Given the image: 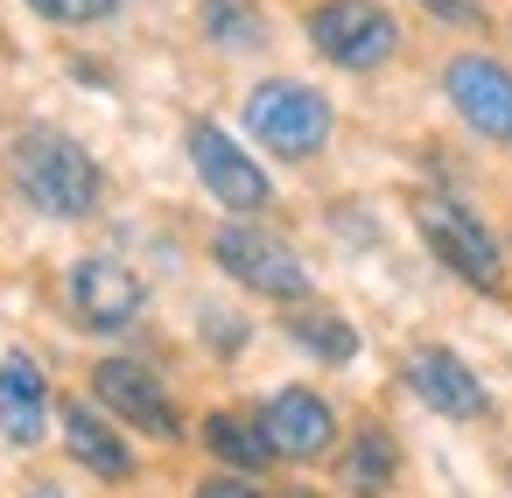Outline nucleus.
<instances>
[{
    "label": "nucleus",
    "mask_w": 512,
    "mask_h": 498,
    "mask_svg": "<svg viewBox=\"0 0 512 498\" xmlns=\"http://www.w3.org/2000/svg\"><path fill=\"white\" fill-rule=\"evenodd\" d=\"M414 225H421L428 253H435L449 274H463L470 288H498V281H505V253H498V239H491L456 197H421V204H414Z\"/></svg>",
    "instance_id": "3"
},
{
    "label": "nucleus",
    "mask_w": 512,
    "mask_h": 498,
    "mask_svg": "<svg viewBox=\"0 0 512 498\" xmlns=\"http://www.w3.org/2000/svg\"><path fill=\"white\" fill-rule=\"evenodd\" d=\"M197 498H260V491H253L246 477H204V484H197Z\"/></svg>",
    "instance_id": "20"
},
{
    "label": "nucleus",
    "mask_w": 512,
    "mask_h": 498,
    "mask_svg": "<svg viewBox=\"0 0 512 498\" xmlns=\"http://www.w3.org/2000/svg\"><path fill=\"white\" fill-rule=\"evenodd\" d=\"M190 162H197V176H204V190L225 204V211H267L274 204V183H267V169L225 134V127H211V120H197L190 127Z\"/></svg>",
    "instance_id": "6"
},
{
    "label": "nucleus",
    "mask_w": 512,
    "mask_h": 498,
    "mask_svg": "<svg viewBox=\"0 0 512 498\" xmlns=\"http://www.w3.org/2000/svg\"><path fill=\"white\" fill-rule=\"evenodd\" d=\"M92 393L120 414V421H134L141 435H155V442H176L183 435V421H176V400H169V386L141 365V358H106L99 372H92Z\"/></svg>",
    "instance_id": "8"
},
{
    "label": "nucleus",
    "mask_w": 512,
    "mask_h": 498,
    "mask_svg": "<svg viewBox=\"0 0 512 498\" xmlns=\"http://www.w3.org/2000/svg\"><path fill=\"white\" fill-rule=\"evenodd\" d=\"M442 92H449V106L484 134V141H498V148H512V71L498 64V57H449L442 64Z\"/></svg>",
    "instance_id": "7"
},
{
    "label": "nucleus",
    "mask_w": 512,
    "mask_h": 498,
    "mask_svg": "<svg viewBox=\"0 0 512 498\" xmlns=\"http://www.w3.org/2000/svg\"><path fill=\"white\" fill-rule=\"evenodd\" d=\"M309 43L344 71H372V64H386L400 50V22L379 8V0H323L309 15Z\"/></svg>",
    "instance_id": "4"
},
{
    "label": "nucleus",
    "mask_w": 512,
    "mask_h": 498,
    "mask_svg": "<svg viewBox=\"0 0 512 498\" xmlns=\"http://www.w3.org/2000/svg\"><path fill=\"white\" fill-rule=\"evenodd\" d=\"M260 428H267L274 456H323V449L337 442V414H330V400H316L309 386H281V393L267 400Z\"/></svg>",
    "instance_id": "10"
},
{
    "label": "nucleus",
    "mask_w": 512,
    "mask_h": 498,
    "mask_svg": "<svg viewBox=\"0 0 512 498\" xmlns=\"http://www.w3.org/2000/svg\"><path fill=\"white\" fill-rule=\"evenodd\" d=\"M15 190L36 204V211H50V218H92L99 211V190H106V176H99V162L71 141V134H57V127H29L22 141H15Z\"/></svg>",
    "instance_id": "1"
},
{
    "label": "nucleus",
    "mask_w": 512,
    "mask_h": 498,
    "mask_svg": "<svg viewBox=\"0 0 512 498\" xmlns=\"http://www.w3.org/2000/svg\"><path fill=\"white\" fill-rule=\"evenodd\" d=\"M57 421H64V442H71V456L92 470V477H106V484H127L134 477V449L92 414V400H64L57 407Z\"/></svg>",
    "instance_id": "13"
},
{
    "label": "nucleus",
    "mask_w": 512,
    "mask_h": 498,
    "mask_svg": "<svg viewBox=\"0 0 512 498\" xmlns=\"http://www.w3.org/2000/svg\"><path fill=\"white\" fill-rule=\"evenodd\" d=\"M288 498H316V491H288Z\"/></svg>",
    "instance_id": "22"
},
{
    "label": "nucleus",
    "mask_w": 512,
    "mask_h": 498,
    "mask_svg": "<svg viewBox=\"0 0 512 498\" xmlns=\"http://www.w3.org/2000/svg\"><path fill=\"white\" fill-rule=\"evenodd\" d=\"M421 8H428V15H442V22H456V29H477V22H484L477 0H421Z\"/></svg>",
    "instance_id": "19"
},
{
    "label": "nucleus",
    "mask_w": 512,
    "mask_h": 498,
    "mask_svg": "<svg viewBox=\"0 0 512 498\" xmlns=\"http://www.w3.org/2000/svg\"><path fill=\"white\" fill-rule=\"evenodd\" d=\"M29 498H71V491H57V484H36V491H29Z\"/></svg>",
    "instance_id": "21"
},
{
    "label": "nucleus",
    "mask_w": 512,
    "mask_h": 498,
    "mask_svg": "<svg viewBox=\"0 0 512 498\" xmlns=\"http://www.w3.org/2000/svg\"><path fill=\"white\" fill-rule=\"evenodd\" d=\"M246 127L260 148H274L281 162H302L330 141V99L295 85V78H267L253 99H246Z\"/></svg>",
    "instance_id": "2"
},
{
    "label": "nucleus",
    "mask_w": 512,
    "mask_h": 498,
    "mask_svg": "<svg viewBox=\"0 0 512 498\" xmlns=\"http://www.w3.org/2000/svg\"><path fill=\"white\" fill-rule=\"evenodd\" d=\"M36 15H50V22H71V29H85V22H106L120 0H29Z\"/></svg>",
    "instance_id": "18"
},
{
    "label": "nucleus",
    "mask_w": 512,
    "mask_h": 498,
    "mask_svg": "<svg viewBox=\"0 0 512 498\" xmlns=\"http://www.w3.org/2000/svg\"><path fill=\"white\" fill-rule=\"evenodd\" d=\"M204 449H211L218 463H232V470H260V463L274 456L267 428L246 421V414H204Z\"/></svg>",
    "instance_id": "14"
},
{
    "label": "nucleus",
    "mask_w": 512,
    "mask_h": 498,
    "mask_svg": "<svg viewBox=\"0 0 512 498\" xmlns=\"http://www.w3.org/2000/svg\"><path fill=\"white\" fill-rule=\"evenodd\" d=\"M407 386H414L435 414H449V421H477V414L491 407V393L477 386V372H470L456 351H414V358H407Z\"/></svg>",
    "instance_id": "11"
},
{
    "label": "nucleus",
    "mask_w": 512,
    "mask_h": 498,
    "mask_svg": "<svg viewBox=\"0 0 512 498\" xmlns=\"http://www.w3.org/2000/svg\"><path fill=\"white\" fill-rule=\"evenodd\" d=\"M141 302H148V288L134 281V267H120V260H78L71 267V309L85 330H127L141 316Z\"/></svg>",
    "instance_id": "9"
},
{
    "label": "nucleus",
    "mask_w": 512,
    "mask_h": 498,
    "mask_svg": "<svg viewBox=\"0 0 512 498\" xmlns=\"http://www.w3.org/2000/svg\"><path fill=\"white\" fill-rule=\"evenodd\" d=\"M288 330H295V344L316 351L323 365H351V358H358V330H351L344 316H330V309H295Z\"/></svg>",
    "instance_id": "15"
},
{
    "label": "nucleus",
    "mask_w": 512,
    "mask_h": 498,
    "mask_svg": "<svg viewBox=\"0 0 512 498\" xmlns=\"http://www.w3.org/2000/svg\"><path fill=\"white\" fill-rule=\"evenodd\" d=\"M344 484H351L358 498H386V484H393V435H386V428H365V435L344 449Z\"/></svg>",
    "instance_id": "16"
},
{
    "label": "nucleus",
    "mask_w": 512,
    "mask_h": 498,
    "mask_svg": "<svg viewBox=\"0 0 512 498\" xmlns=\"http://www.w3.org/2000/svg\"><path fill=\"white\" fill-rule=\"evenodd\" d=\"M43 428H50V379H43L36 358L15 351L0 365V435L8 442H43Z\"/></svg>",
    "instance_id": "12"
},
{
    "label": "nucleus",
    "mask_w": 512,
    "mask_h": 498,
    "mask_svg": "<svg viewBox=\"0 0 512 498\" xmlns=\"http://www.w3.org/2000/svg\"><path fill=\"white\" fill-rule=\"evenodd\" d=\"M211 253H218V267H225L232 281H246L253 295H274V302H302V295H309V267L295 260V246L274 239V232H260V225H225V232L211 239Z\"/></svg>",
    "instance_id": "5"
},
{
    "label": "nucleus",
    "mask_w": 512,
    "mask_h": 498,
    "mask_svg": "<svg viewBox=\"0 0 512 498\" xmlns=\"http://www.w3.org/2000/svg\"><path fill=\"white\" fill-rule=\"evenodd\" d=\"M204 29L225 50H253L260 43V8H246V0H204Z\"/></svg>",
    "instance_id": "17"
}]
</instances>
